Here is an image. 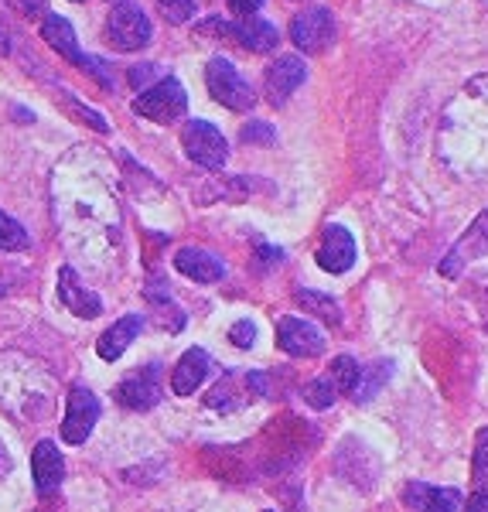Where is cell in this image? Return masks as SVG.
I'll return each mask as SVG.
<instances>
[{
    "label": "cell",
    "instance_id": "cell-1",
    "mask_svg": "<svg viewBox=\"0 0 488 512\" xmlns=\"http://www.w3.org/2000/svg\"><path fill=\"white\" fill-rule=\"evenodd\" d=\"M205 86H209L212 99H219L226 110L246 113V110H253V103H256L253 86L239 76V69L229 59H212L205 65Z\"/></svg>",
    "mask_w": 488,
    "mask_h": 512
},
{
    "label": "cell",
    "instance_id": "cell-2",
    "mask_svg": "<svg viewBox=\"0 0 488 512\" xmlns=\"http://www.w3.org/2000/svg\"><path fill=\"white\" fill-rule=\"evenodd\" d=\"M188 110V96H185V86L168 76L161 82H154L151 89H144L137 99H134V113L144 120H154V123H171L178 117H185Z\"/></svg>",
    "mask_w": 488,
    "mask_h": 512
},
{
    "label": "cell",
    "instance_id": "cell-3",
    "mask_svg": "<svg viewBox=\"0 0 488 512\" xmlns=\"http://www.w3.org/2000/svg\"><path fill=\"white\" fill-rule=\"evenodd\" d=\"M181 144H185L188 158L209 171H219L229 158L226 137H222L209 120H188L185 130H181Z\"/></svg>",
    "mask_w": 488,
    "mask_h": 512
},
{
    "label": "cell",
    "instance_id": "cell-4",
    "mask_svg": "<svg viewBox=\"0 0 488 512\" xmlns=\"http://www.w3.org/2000/svg\"><path fill=\"white\" fill-rule=\"evenodd\" d=\"M106 35H110L113 48H120V52H137V48H144L147 41H151L154 28H151V18H147L137 4H120V7H113Z\"/></svg>",
    "mask_w": 488,
    "mask_h": 512
},
{
    "label": "cell",
    "instance_id": "cell-5",
    "mask_svg": "<svg viewBox=\"0 0 488 512\" xmlns=\"http://www.w3.org/2000/svg\"><path fill=\"white\" fill-rule=\"evenodd\" d=\"M482 256H488V209L471 222V226L465 229V236L451 246V253L441 260V274L448 280L461 277L471 263L482 260Z\"/></svg>",
    "mask_w": 488,
    "mask_h": 512
},
{
    "label": "cell",
    "instance_id": "cell-6",
    "mask_svg": "<svg viewBox=\"0 0 488 512\" xmlns=\"http://www.w3.org/2000/svg\"><path fill=\"white\" fill-rule=\"evenodd\" d=\"M263 393H267V373H229L205 396V403L212 410H239L250 400H260Z\"/></svg>",
    "mask_w": 488,
    "mask_h": 512
},
{
    "label": "cell",
    "instance_id": "cell-7",
    "mask_svg": "<svg viewBox=\"0 0 488 512\" xmlns=\"http://www.w3.org/2000/svg\"><path fill=\"white\" fill-rule=\"evenodd\" d=\"M99 420V400L89 386H72L69 403H65V420H62V441L65 444H82L93 434Z\"/></svg>",
    "mask_w": 488,
    "mask_h": 512
},
{
    "label": "cell",
    "instance_id": "cell-8",
    "mask_svg": "<svg viewBox=\"0 0 488 512\" xmlns=\"http://www.w3.org/2000/svg\"><path fill=\"white\" fill-rule=\"evenodd\" d=\"M164 396V386H161V366H144L137 373H130L127 379H120L117 386V403L127 410H154Z\"/></svg>",
    "mask_w": 488,
    "mask_h": 512
},
{
    "label": "cell",
    "instance_id": "cell-9",
    "mask_svg": "<svg viewBox=\"0 0 488 512\" xmlns=\"http://www.w3.org/2000/svg\"><path fill=\"white\" fill-rule=\"evenodd\" d=\"M335 38V21L325 7H311V11H301L291 21V41L301 52L308 55H321Z\"/></svg>",
    "mask_w": 488,
    "mask_h": 512
},
{
    "label": "cell",
    "instance_id": "cell-10",
    "mask_svg": "<svg viewBox=\"0 0 488 512\" xmlns=\"http://www.w3.org/2000/svg\"><path fill=\"white\" fill-rule=\"evenodd\" d=\"M277 345L280 352L294 355V359H314V355L325 352V335L304 318L284 315L277 321Z\"/></svg>",
    "mask_w": 488,
    "mask_h": 512
},
{
    "label": "cell",
    "instance_id": "cell-11",
    "mask_svg": "<svg viewBox=\"0 0 488 512\" xmlns=\"http://www.w3.org/2000/svg\"><path fill=\"white\" fill-rule=\"evenodd\" d=\"M314 260H318L321 270H328V274H345V270H352L355 263V239L345 226H328L325 229V239H321L318 253H314Z\"/></svg>",
    "mask_w": 488,
    "mask_h": 512
},
{
    "label": "cell",
    "instance_id": "cell-12",
    "mask_svg": "<svg viewBox=\"0 0 488 512\" xmlns=\"http://www.w3.org/2000/svg\"><path fill=\"white\" fill-rule=\"evenodd\" d=\"M304 76H308V69H304V62L297 59V55H280L267 69V99L274 106L287 103V99L301 89Z\"/></svg>",
    "mask_w": 488,
    "mask_h": 512
},
{
    "label": "cell",
    "instance_id": "cell-13",
    "mask_svg": "<svg viewBox=\"0 0 488 512\" xmlns=\"http://www.w3.org/2000/svg\"><path fill=\"white\" fill-rule=\"evenodd\" d=\"M59 301L76 318H99V315H103V301H99V294L89 291L72 267L59 270Z\"/></svg>",
    "mask_w": 488,
    "mask_h": 512
},
{
    "label": "cell",
    "instance_id": "cell-14",
    "mask_svg": "<svg viewBox=\"0 0 488 512\" xmlns=\"http://www.w3.org/2000/svg\"><path fill=\"white\" fill-rule=\"evenodd\" d=\"M175 270L195 280V284H215V280L226 277V263L209 250H198V246H185V250L175 253Z\"/></svg>",
    "mask_w": 488,
    "mask_h": 512
},
{
    "label": "cell",
    "instance_id": "cell-15",
    "mask_svg": "<svg viewBox=\"0 0 488 512\" xmlns=\"http://www.w3.org/2000/svg\"><path fill=\"white\" fill-rule=\"evenodd\" d=\"M31 478H35V489L41 495L59 489L62 478H65V458H62V451H59V444L38 441L35 454H31Z\"/></svg>",
    "mask_w": 488,
    "mask_h": 512
},
{
    "label": "cell",
    "instance_id": "cell-16",
    "mask_svg": "<svg viewBox=\"0 0 488 512\" xmlns=\"http://www.w3.org/2000/svg\"><path fill=\"white\" fill-rule=\"evenodd\" d=\"M403 502L417 512H458L461 509V492L458 489H441V485L413 482L403 489Z\"/></svg>",
    "mask_w": 488,
    "mask_h": 512
},
{
    "label": "cell",
    "instance_id": "cell-17",
    "mask_svg": "<svg viewBox=\"0 0 488 512\" xmlns=\"http://www.w3.org/2000/svg\"><path fill=\"white\" fill-rule=\"evenodd\" d=\"M41 38H45L65 62H72V65H79V69L89 72V62H93V59L79 52L76 31H72V24L65 21V18H59V14H48L45 24H41Z\"/></svg>",
    "mask_w": 488,
    "mask_h": 512
},
{
    "label": "cell",
    "instance_id": "cell-18",
    "mask_svg": "<svg viewBox=\"0 0 488 512\" xmlns=\"http://www.w3.org/2000/svg\"><path fill=\"white\" fill-rule=\"evenodd\" d=\"M209 352L205 349H188L185 355L178 359L175 373H171V390L178 396H192L198 386L205 383V376H209Z\"/></svg>",
    "mask_w": 488,
    "mask_h": 512
},
{
    "label": "cell",
    "instance_id": "cell-19",
    "mask_svg": "<svg viewBox=\"0 0 488 512\" xmlns=\"http://www.w3.org/2000/svg\"><path fill=\"white\" fill-rule=\"evenodd\" d=\"M140 328H144V318H140V315H123L117 325L106 328V332L99 335V342H96L99 359H103V362H117L120 355L130 349V342H134V338L140 335Z\"/></svg>",
    "mask_w": 488,
    "mask_h": 512
},
{
    "label": "cell",
    "instance_id": "cell-20",
    "mask_svg": "<svg viewBox=\"0 0 488 512\" xmlns=\"http://www.w3.org/2000/svg\"><path fill=\"white\" fill-rule=\"evenodd\" d=\"M239 45L250 52H270L277 48V28L263 18H243L239 21Z\"/></svg>",
    "mask_w": 488,
    "mask_h": 512
},
{
    "label": "cell",
    "instance_id": "cell-21",
    "mask_svg": "<svg viewBox=\"0 0 488 512\" xmlns=\"http://www.w3.org/2000/svg\"><path fill=\"white\" fill-rule=\"evenodd\" d=\"M359 362L352 359V355H338V359H332V369H328V379L335 383L338 393L352 396L355 386H359Z\"/></svg>",
    "mask_w": 488,
    "mask_h": 512
},
{
    "label": "cell",
    "instance_id": "cell-22",
    "mask_svg": "<svg viewBox=\"0 0 488 512\" xmlns=\"http://www.w3.org/2000/svg\"><path fill=\"white\" fill-rule=\"evenodd\" d=\"M390 369H393L390 362H376V366H369L366 373H359V386H355L352 400L355 403H369L372 396L383 390V383H386V376H390Z\"/></svg>",
    "mask_w": 488,
    "mask_h": 512
},
{
    "label": "cell",
    "instance_id": "cell-23",
    "mask_svg": "<svg viewBox=\"0 0 488 512\" xmlns=\"http://www.w3.org/2000/svg\"><path fill=\"white\" fill-rule=\"evenodd\" d=\"M297 301L304 304L308 311H314L321 321H328V325H342V308L332 301L328 294H318V291H297Z\"/></svg>",
    "mask_w": 488,
    "mask_h": 512
},
{
    "label": "cell",
    "instance_id": "cell-24",
    "mask_svg": "<svg viewBox=\"0 0 488 512\" xmlns=\"http://www.w3.org/2000/svg\"><path fill=\"white\" fill-rule=\"evenodd\" d=\"M28 229L21 226L14 216H7L4 209H0V250L7 253H18V250H28Z\"/></svg>",
    "mask_w": 488,
    "mask_h": 512
},
{
    "label": "cell",
    "instance_id": "cell-25",
    "mask_svg": "<svg viewBox=\"0 0 488 512\" xmlns=\"http://www.w3.org/2000/svg\"><path fill=\"white\" fill-rule=\"evenodd\" d=\"M471 485L478 492L488 489V427H482L475 437V454H471Z\"/></svg>",
    "mask_w": 488,
    "mask_h": 512
},
{
    "label": "cell",
    "instance_id": "cell-26",
    "mask_svg": "<svg viewBox=\"0 0 488 512\" xmlns=\"http://www.w3.org/2000/svg\"><path fill=\"white\" fill-rule=\"evenodd\" d=\"M304 400L311 403L314 410H328L335 403V396H338V390H335V383L328 376H321V379H311L308 386H304Z\"/></svg>",
    "mask_w": 488,
    "mask_h": 512
},
{
    "label": "cell",
    "instance_id": "cell-27",
    "mask_svg": "<svg viewBox=\"0 0 488 512\" xmlns=\"http://www.w3.org/2000/svg\"><path fill=\"white\" fill-rule=\"evenodd\" d=\"M157 7L171 24H185L195 14V0H157Z\"/></svg>",
    "mask_w": 488,
    "mask_h": 512
},
{
    "label": "cell",
    "instance_id": "cell-28",
    "mask_svg": "<svg viewBox=\"0 0 488 512\" xmlns=\"http://www.w3.org/2000/svg\"><path fill=\"white\" fill-rule=\"evenodd\" d=\"M229 342H233L236 349H250L256 342V325L253 321H236V325L229 328Z\"/></svg>",
    "mask_w": 488,
    "mask_h": 512
},
{
    "label": "cell",
    "instance_id": "cell-29",
    "mask_svg": "<svg viewBox=\"0 0 488 512\" xmlns=\"http://www.w3.org/2000/svg\"><path fill=\"white\" fill-rule=\"evenodd\" d=\"M243 140L246 144H274V127L270 123H246L243 127Z\"/></svg>",
    "mask_w": 488,
    "mask_h": 512
},
{
    "label": "cell",
    "instance_id": "cell-30",
    "mask_svg": "<svg viewBox=\"0 0 488 512\" xmlns=\"http://www.w3.org/2000/svg\"><path fill=\"white\" fill-rule=\"evenodd\" d=\"M260 7H263V0H229V11H233L239 21L253 18V14L260 11Z\"/></svg>",
    "mask_w": 488,
    "mask_h": 512
},
{
    "label": "cell",
    "instance_id": "cell-31",
    "mask_svg": "<svg viewBox=\"0 0 488 512\" xmlns=\"http://www.w3.org/2000/svg\"><path fill=\"white\" fill-rule=\"evenodd\" d=\"M465 512H488V492H475V495H471Z\"/></svg>",
    "mask_w": 488,
    "mask_h": 512
},
{
    "label": "cell",
    "instance_id": "cell-32",
    "mask_svg": "<svg viewBox=\"0 0 488 512\" xmlns=\"http://www.w3.org/2000/svg\"><path fill=\"white\" fill-rule=\"evenodd\" d=\"M154 65H137V69H130V82H134V86H140V82H147L154 76Z\"/></svg>",
    "mask_w": 488,
    "mask_h": 512
},
{
    "label": "cell",
    "instance_id": "cell-33",
    "mask_svg": "<svg viewBox=\"0 0 488 512\" xmlns=\"http://www.w3.org/2000/svg\"><path fill=\"white\" fill-rule=\"evenodd\" d=\"M14 4H18L24 14H31V11H45V0H14Z\"/></svg>",
    "mask_w": 488,
    "mask_h": 512
},
{
    "label": "cell",
    "instance_id": "cell-34",
    "mask_svg": "<svg viewBox=\"0 0 488 512\" xmlns=\"http://www.w3.org/2000/svg\"><path fill=\"white\" fill-rule=\"evenodd\" d=\"M7 475H11V454L0 444V478H7Z\"/></svg>",
    "mask_w": 488,
    "mask_h": 512
},
{
    "label": "cell",
    "instance_id": "cell-35",
    "mask_svg": "<svg viewBox=\"0 0 488 512\" xmlns=\"http://www.w3.org/2000/svg\"><path fill=\"white\" fill-rule=\"evenodd\" d=\"M7 294V287H0V297H4Z\"/></svg>",
    "mask_w": 488,
    "mask_h": 512
},
{
    "label": "cell",
    "instance_id": "cell-36",
    "mask_svg": "<svg viewBox=\"0 0 488 512\" xmlns=\"http://www.w3.org/2000/svg\"><path fill=\"white\" fill-rule=\"evenodd\" d=\"M267 512H274V509H267Z\"/></svg>",
    "mask_w": 488,
    "mask_h": 512
}]
</instances>
